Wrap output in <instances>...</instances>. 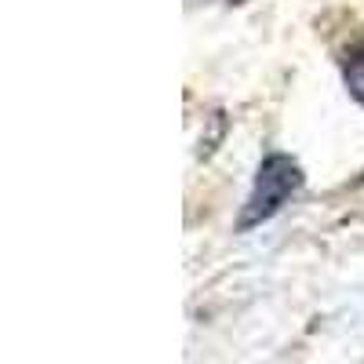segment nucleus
<instances>
[{
  "mask_svg": "<svg viewBox=\"0 0 364 364\" xmlns=\"http://www.w3.org/2000/svg\"><path fill=\"white\" fill-rule=\"evenodd\" d=\"M299 190H302V168L284 154H269L255 171L252 193H248L245 211H240V219H237V230L245 233L252 226H262L266 219L277 215Z\"/></svg>",
  "mask_w": 364,
  "mask_h": 364,
  "instance_id": "obj_1",
  "label": "nucleus"
},
{
  "mask_svg": "<svg viewBox=\"0 0 364 364\" xmlns=\"http://www.w3.org/2000/svg\"><path fill=\"white\" fill-rule=\"evenodd\" d=\"M230 4H245V0H230Z\"/></svg>",
  "mask_w": 364,
  "mask_h": 364,
  "instance_id": "obj_3",
  "label": "nucleus"
},
{
  "mask_svg": "<svg viewBox=\"0 0 364 364\" xmlns=\"http://www.w3.org/2000/svg\"><path fill=\"white\" fill-rule=\"evenodd\" d=\"M343 77H346V87H350V95L364 106V41L346 55V63H343Z\"/></svg>",
  "mask_w": 364,
  "mask_h": 364,
  "instance_id": "obj_2",
  "label": "nucleus"
}]
</instances>
